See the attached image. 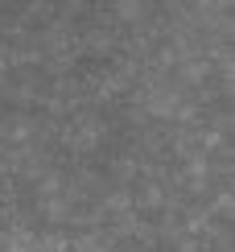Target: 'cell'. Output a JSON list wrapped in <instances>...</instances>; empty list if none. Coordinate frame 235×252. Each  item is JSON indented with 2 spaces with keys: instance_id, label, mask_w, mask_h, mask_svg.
<instances>
[{
  "instance_id": "obj_2",
  "label": "cell",
  "mask_w": 235,
  "mask_h": 252,
  "mask_svg": "<svg viewBox=\"0 0 235 252\" xmlns=\"http://www.w3.org/2000/svg\"><path fill=\"white\" fill-rule=\"evenodd\" d=\"M33 252H70V240L62 232H41L33 236Z\"/></svg>"
},
{
  "instance_id": "obj_1",
  "label": "cell",
  "mask_w": 235,
  "mask_h": 252,
  "mask_svg": "<svg viewBox=\"0 0 235 252\" xmlns=\"http://www.w3.org/2000/svg\"><path fill=\"white\" fill-rule=\"evenodd\" d=\"M70 252H116V240H112V232L91 227V232H79L70 240Z\"/></svg>"
}]
</instances>
